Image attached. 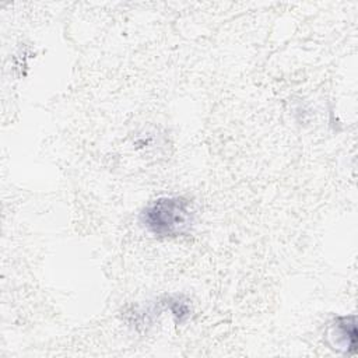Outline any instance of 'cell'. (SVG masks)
I'll return each instance as SVG.
<instances>
[{"instance_id": "7a4b0ae2", "label": "cell", "mask_w": 358, "mask_h": 358, "mask_svg": "<svg viewBox=\"0 0 358 358\" xmlns=\"http://www.w3.org/2000/svg\"><path fill=\"white\" fill-rule=\"evenodd\" d=\"M330 337L333 340V345H337V350H343L344 352L355 351L357 341V329H355V317L354 316H340L334 320L330 330Z\"/></svg>"}, {"instance_id": "6da1fadb", "label": "cell", "mask_w": 358, "mask_h": 358, "mask_svg": "<svg viewBox=\"0 0 358 358\" xmlns=\"http://www.w3.org/2000/svg\"><path fill=\"white\" fill-rule=\"evenodd\" d=\"M140 221L158 238H175L190 231L194 222V207L183 196L159 197L143 208Z\"/></svg>"}]
</instances>
